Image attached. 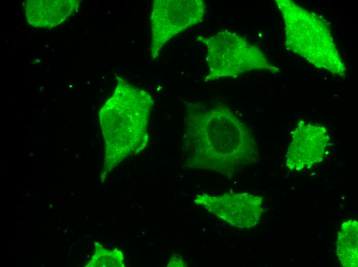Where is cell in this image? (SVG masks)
I'll return each instance as SVG.
<instances>
[{
	"instance_id": "1",
	"label": "cell",
	"mask_w": 358,
	"mask_h": 267,
	"mask_svg": "<svg viewBox=\"0 0 358 267\" xmlns=\"http://www.w3.org/2000/svg\"><path fill=\"white\" fill-rule=\"evenodd\" d=\"M188 116L190 165L231 178L259 156L253 135L230 109L198 103Z\"/></svg>"
},
{
	"instance_id": "2",
	"label": "cell",
	"mask_w": 358,
	"mask_h": 267,
	"mask_svg": "<svg viewBox=\"0 0 358 267\" xmlns=\"http://www.w3.org/2000/svg\"><path fill=\"white\" fill-rule=\"evenodd\" d=\"M197 40L206 49L205 82L236 78L252 69L273 68L260 50L236 32L224 30L211 36H199Z\"/></svg>"
},
{
	"instance_id": "3",
	"label": "cell",
	"mask_w": 358,
	"mask_h": 267,
	"mask_svg": "<svg viewBox=\"0 0 358 267\" xmlns=\"http://www.w3.org/2000/svg\"><path fill=\"white\" fill-rule=\"evenodd\" d=\"M206 4L202 0H157L151 14V53L153 59L174 36L201 22Z\"/></svg>"
},
{
	"instance_id": "4",
	"label": "cell",
	"mask_w": 358,
	"mask_h": 267,
	"mask_svg": "<svg viewBox=\"0 0 358 267\" xmlns=\"http://www.w3.org/2000/svg\"><path fill=\"white\" fill-rule=\"evenodd\" d=\"M194 202L221 221L240 228L255 226L264 212L263 197L247 193L217 196L203 193L196 195Z\"/></svg>"
},
{
	"instance_id": "5",
	"label": "cell",
	"mask_w": 358,
	"mask_h": 267,
	"mask_svg": "<svg viewBox=\"0 0 358 267\" xmlns=\"http://www.w3.org/2000/svg\"><path fill=\"white\" fill-rule=\"evenodd\" d=\"M329 140L323 126L302 124L297 125L285 157L291 170H300L321 162Z\"/></svg>"
},
{
	"instance_id": "6",
	"label": "cell",
	"mask_w": 358,
	"mask_h": 267,
	"mask_svg": "<svg viewBox=\"0 0 358 267\" xmlns=\"http://www.w3.org/2000/svg\"><path fill=\"white\" fill-rule=\"evenodd\" d=\"M79 6L76 0H29L25 3V15L29 25L51 28L71 16Z\"/></svg>"
},
{
	"instance_id": "7",
	"label": "cell",
	"mask_w": 358,
	"mask_h": 267,
	"mask_svg": "<svg viewBox=\"0 0 358 267\" xmlns=\"http://www.w3.org/2000/svg\"><path fill=\"white\" fill-rule=\"evenodd\" d=\"M337 254L342 266H358V223L349 220L341 226L337 243Z\"/></svg>"
},
{
	"instance_id": "8",
	"label": "cell",
	"mask_w": 358,
	"mask_h": 267,
	"mask_svg": "<svg viewBox=\"0 0 358 267\" xmlns=\"http://www.w3.org/2000/svg\"><path fill=\"white\" fill-rule=\"evenodd\" d=\"M96 253L86 266H124L122 252L115 249L109 251L96 245Z\"/></svg>"
},
{
	"instance_id": "9",
	"label": "cell",
	"mask_w": 358,
	"mask_h": 267,
	"mask_svg": "<svg viewBox=\"0 0 358 267\" xmlns=\"http://www.w3.org/2000/svg\"><path fill=\"white\" fill-rule=\"evenodd\" d=\"M186 266V264L184 260L178 255L172 256L167 265L168 267H183Z\"/></svg>"
}]
</instances>
